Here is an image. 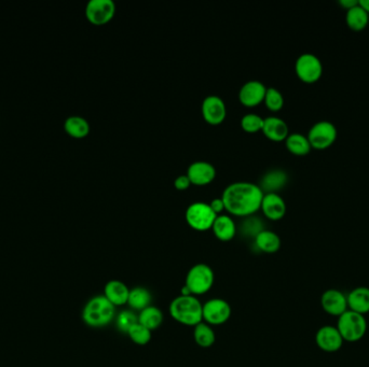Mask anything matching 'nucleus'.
Segmentation results:
<instances>
[{
	"mask_svg": "<svg viewBox=\"0 0 369 367\" xmlns=\"http://www.w3.org/2000/svg\"><path fill=\"white\" fill-rule=\"evenodd\" d=\"M187 176L191 185L204 187L213 182L216 177V169L213 164L204 162V160H198L189 165Z\"/></svg>",
	"mask_w": 369,
	"mask_h": 367,
	"instance_id": "nucleus-15",
	"label": "nucleus"
},
{
	"mask_svg": "<svg viewBox=\"0 0 369 367\" xmlns=\"http://www.w3.org/2000/svg\"><path fill=\"white\" fill-rule=\"evenodd\" d=\"M346 22H347L348 28L353 32H362L368 25L369 14L359 3L347 11Z\"/></svg>",
	"mask_w": 369,
	"mask_h": 367,
	"instance_id": "nucleus-24",
	"label": "nucleus"
},
{
	"mask_svg": "<svg viewBox=\"0 0 369 367\" xmlns=\"http://www.w3.org/2000/svg\"><path fill=\"white\" fill-rule=\"evenodd\" d=\"M202 315L208 326H221L230 319L231 307L223 298H212L203 304Z\"/></svg>",
	"mask_w": 369,
	"mask_h": 367,
	"instance_id": "nucleus-10",
	"label": "nucleus"
},
{
	"mask_svg": "<svg viewBox=\"0 0 369 367\" xmlns=\"http://www.w3.org/2000/svg\"><path fill=\"white\" fill-rule=\"evenodd\" d=\"M214 235L221 242H230L237 234V225L232 218L229 216H217L213 227H212Z\"/></svg>",
	"mask_w": 369,
	"mask_h": 367,
	"instance_id": "nucleus-20",
	"label": "nucleus"
},
{
	"mask_svg": "<svg viewBox=\"0 0 369 367\" xmlns=\"http://www.w3.org/2000/svg\"><path fill=\"white\" fill-rule=\"evenodd\" d=\"M285 146L292 154L297 156H306L311 151V145L308 140L307 136L303 134H290L285 139Z\"/></svg>",
	"mask_w": 369,
	"mask_h": 367,
	"instance_id": "nucleus-25",
	"label": "nucleus"
},
{
	"mask_svg": "<svg viewBox=\"0 0 369 367\" xmlns=\"http://www.w3.org/2000/svg\"><path fill=\"white\" fill-rule=\"evenodd\" d=\"M133 343L139 346H145L152 340V331L141 326L139 323L134 324L127 333Z\"/></svg>",
	"mask_w": 369,
	"mask_h": 367,
	"instance_id": "nucleus-29",
	"label": "nucleus"
},
{
	"mask_svg": "<svg viewBox=\"0 0 369 367\" xmlns=\"http://www.w3.org/2000/svg\"><path fill=\"white\" fill-rule=\"evenodd\" d=\"M267 87L263 82L250 80L241 87L239 92V101L243 106L253 108L263 103L265 99Z\"/></svg>",
	"mask_w": 369,
	"mask_h": 367,
	"instance_id": "nucleus-14",
	"label": "nucleus"
},
{
	"mask_svg": "<svg viewBox=\"0 0 369 367\" xmlns=\"http://www.w3.org/2000/svg\"><path fill=\"white\" fill-rule=\"evenodd\" d=\"M116 3L112 0H90L86 7V18L91 24L102 26L114 19Z\"/></svg>",
	"mask_w": 369,
	"mask_h": 367,
	"instance_id": "nucleus-9",
	"label": "nucleus"
},
{
	"mask_svg": "<svg viewBox=\"0 0 369 367\" xmlns=\"http://www.w3.org/2000/svg\"><path fill=\"white\" fill-rule=\"evenodd\" d=\"M212 210L215 212L216 215H219L225 209V202H223V198H214L211 202H210Z\"/></svg>",
	"mask_w": 369,
	"mask_h": 367,
	"instance_id": "nucleus-35",
	"label": "nucleus"
},
{
	"mask_svg": "<svg viewBox=\"0 0 369 367\" xmlns=\"http://www.w3.org/2000/svg\"><path fill=\"white\" fill-rule=\"evenodd\" d=\"M359 3L369 14V0H359Z\"/></svg>",
	"mask_w": 369,
	"mask_h": 367,
	"instance_id": "nucleus-37",
	"label": "nucleus"
},
{
	"mask_svg": "<svg viewBox=\"0 0 369 367\" xmlns=\"http://www.w3.org/2000/svg\"><path fill=\"white\" fill-rule=\"evenodd\" d=\"M152 301V293L143 286H137V288L130 290L129 298H128V305L134 311H141L150 306Z\"/></svg>",
	"mask_w": 369,
	"mask_h": 367,
	"instance_id": "nucleus-27",
	"label": "nucleus"
},
{
	"mask_svg": "<svg viewBox=\"0 0 369 367\" xmlns=\"http://www.w3.org/2000/svg\"><path fill=\"white\" fill-rule=\"evenodd\" d=\"M116 318V307L105 297H92L82 311V320L91 328H104Z\"/></svg>",
	"mask_w": 369,
	"mask_h": 367,
	"instance_id": "nucleus-3",
	"label": "nucleus"
},
{
	"mask_svg": "<svg viewBox=\"0 0 369 367\" xmlns=\"http://www.w3.org/2000/svg\"><path fill=\"white\" fill-rule=\"evenodd\" d=\"M194 338L197 345L202 348H210L214 345L216 340L215 333L208 323L201 322L195 326Z\"/></svg>",
	"mask_w": 369,
	"mask_h": 367,
	"instance_id": "nucleus-28",
	"label": "nucleus"
},
{
	"mask_svg": "<svg viewBox=\"0 0 369 367\" xmlns=\"http://www.w3.org/2000/svg\"><path fill=\"white\" fill-rule=\"evenodd\" d=\"M215 275L213 269L204 263L196 264L189 269L185 286L190 290L192 295H203L213 286Z\"/></svg>",
	"mask_w": 369,
	"mask_h": 367,
	"instance_id": "nucleus-5",
	"label": "nucleus"
},
{
	"mask_svg": "<svg viewBox=\"0 0 369 367\" xmlns=\"http://www.w3.org/2000/svg\"><path fill=\"white\" fill-rule=\"evenodd\" d=\"M263 231V223L258 218L248 217V219L243 222L242 233L248 236H253L255 238Z\"/></svg>",
	"mask_w": 369,
	"mask_h": 367,
	"instance_id": "nucleus-33",
	"label": "nucleus"
},
{
	"mask_svg": "<svg viewBox=\"0 0 369 367\" xmlns=\"http://www.w3.org/2000/svg\"><path fill=\"white\" fill-rule=\"evenodd\" d=\"M337 127L330 121H320L315 123L308 133L311 148L315 150H326L337 140Z\"/></svg>",
	"mask_w": 369,
	"mask_h": 367,
	"instance_id": "nucleus-7",
	"label": "nucleus"
},
{
	"mask_svg": "<svg viewBox=\"0 0 369 367\" xmlns=\"http://www.w3.org/2000/svg\"><path fill=\"white\" fill-rule=\"evenodd\" d=\"M187 224L198 232H206L211 229L217 215L212 210L210 204L196 202L189 205L185 213Z\"/></svg>",
	"mask_w": 369,
	"mask_h": 367,
	"instance_id": "nucleus-6",
	"label": "nucleus"
},
{
	"mask_svg": "<svg viewBox=\"0 0 369 367\" xmlns=\"http://www.w3.org/2000/svg\"><path fill=\"white\" fill-rule=\"evenodd\" d=\"M336 328L341 334L345 343H357L362 340L367 332V320L365 315L348 309L337 318Z\"/></svg>",
	"mask_w": 369,
	"mask_h": 367,
	"instance_id": "nucleus-4",
	"label": "nucleus"
},
{
	"mask_svg": "<svg viewBox=\"0 0 369 367\" xmlns=\"http://www.w3.org/2000/svg\"><path fill=\"white\" fill-rule=\"evenodd\" d=\"M163 322V313L156 306H148L139 315V323L149 331L157 330Z\"/></svg>",
	"mask_w": 369,
	"mask_h": 367,
	"instance_id": "nucleus-26",
	"label": "nucleus"
},
{
	"mask_svg": "<svg viewBox=\"0 0 369 367\" xmlns=\"http://www.w3.org/2000/svg\"><path fill=\"white\" fill-rule=\"evenodd\" d=\"M64 129L72 138H86L90 133V124L82 116H72L65 120Z\"/></svg>",
	"mask_w": 369,
	"mask_h": 367,
	"instance_id": "nucleus-23",
	"label": "nucleus"
},
{
	"mask_svg": "<svg viewBox=\"0 0 369 367\" xmlns=\"http://www.w3.org/2000/svg\"><path fill=\"white\" fill-rule=\"evenodd\" d=\"M263 120L261 116L255 114H248L241 118V127L246 133L255 134L263 131Z\"/></svg>",
	"mask_w": 369,
	"mask_h": 367,
	"instance_id": "nucleus-31",
	"label": "nucleus"
},
{
	"mask_svg": "<svg viewBox=\"0 0 369 367\" xmlns=\"http://www.w3.org/2000/svg\"><path fill=\"white\" fill-rule=\"evenodd\" d=\"M288 181V174L282 169H272L268 171L261 178V187L263 192L265 193H278Z\"/></svg>",
	"mask_w": 369,
	"mask_h": 367,
	"instance_id": "nucleus-21",
	"label": "nucleus"
},
{
	"mask_svg": "<svg viewBox=\"0 0 369 367\" xmlns=\"http://www.w3.org/2000/svg\"><path fill=\"white\" fill-rule=\"evenodd\" d=\"M348 308L359 315L369 313V288L357 286L347 295Z\"/></svg>",
	"mask_w": 369,
	"mask_h": 367,
	"instance_id": "nucleus-18",
	"label": "nucleus"
},
{
	"mask_svg": "<svg viewBox=\"0 0 369 367\" xmlns=\"http://www.w3.org/2000/svg\"><path fill=\"white\" fill-rule=\"evenodd\" d=\"M202 116L210 125H219L225 121L227 108L223 99L217 95H210L202 103Z\"/></svg>",
	"mask_w": 369,
	"mask_h": 367,
	"instance_id": "nucleus-13",
	"label": "nucleus"
},
{
	"mask_svg": "<svg viewBox=\"0 0 369 367\" xmlns=\"http://www.w3.org/2000/svg\"><path fill=\"white\" fill-rule=\"evenodd\" d=\"M295 72L298 79L303 83H315L323 74L322 62L317 55L303 53L296 61Z\"/></svg>",
	"mask_w": 369,
	"mask_h": 367,
	"instance_id": "nucleus-8",
	"label": "nucleus"
},
{
	"mask_svg": "<svg viewBox=\"0 0 369 367\" xmlns=\"http://www.w3.org/2000/svg\"><path fill=\"white\" fill-rule=\"evenodd\" d=\"M190 185L191 182L187 175L179 176V177L176 178L175 180H174V187H175L176 190L186 191L187 189H189Z\"/></svg>",
	"mask_w": 369,
	"mask_h": 367,
	"instance_id": "nucleus-34",
	"label": "nucleus"
},
{
	"mask_svg": "<svg viewBox=\"0 0 369 367\" xmlns=\"http://www.w3.org/2000/svg\"><path fill=\"white\" fill-rule=\"evenodd\" d=\"M321 306L327 315L340 317L348 311L347 295L338 289H327L321 296Z\"/></svg>",
	"mask_w": 369,
	"mask_h": 367,
	"instance_id": "nucleus-12",
	"label": "nucleus"
},
{
	"mask_svg": "<svg viewBox=\"0 0 369 367\" xmlns=\"http://www.w3.org/2000/svg\"><path fill=\"white\" fill-rule=\"evenodd\" d=\"M263 216L271 221H279L286 213V204L278 193H266L261 202Z\"/></svg>",
	"mask_w": 369,
	"mask_h": 367,
	"instance_id": "nucleus-16",
	"label": "nucleus"
},
{
	"mask_svg": "<svg viewBox=\"0 0 369 367\" xmlns=\"http://www.w3.org/2000/svg\"><path fill=\"white\" fill-rule=\"evenodd\" d=\"M265 193L261 187L248 181H238L223 190L221 198L225 209L237 217H250L261 209Z\"/></svg>",
	"mask_w": 369,
	"mask_h": 367,
	"instance_id": "nucleus-1",
	"label": "nucleus"
},
{
	"mask_svg": "<svg viewBox=\"0 0 369 367\" xmlns=\"http://www.w3.org/2000/svg\"><path fill=\"white\" fill-rule=\"evenodd\" d=\"M339 5L341 6L342 9L348 11L359 5V0H340Z\"/></svg>",
	"mask_w": 369,
	"mask_h": 367,
	"instance_id": "nucleus-36",
	"label": "nucleus"
},
{
	"mask_svg": "<svg viewBox=\"0 0 369 367\" xmlns=\"http://www.w3.org/2000/svg\"><path fill=\"white\" fill-rule=\"evenodd\" d=\"M129 294L130 289L124 282L120 280H110L105 286L103 295L116 307L126 305L128 303Z\"/></svg>",
	"mask_w": 369,
	"mask_h": 367,
	"instance_id": "nucleus-19",
	"label": "nucleus"
},
{
	"mask_svg": "<svg viewBox=\"0 0 369 367\" xmlns=\"http://www.w3.org/2000/svg\"><path fill=\"white\" fill-rule=\"evenodd\" d=\"M137 323H139V315H135L131 311H121L116 317L117 328H119L121 332L128 333V331Z\"/></svg>",
	"mask_w": 369,
	"mask_h": 367,
	"instance_id": "nucleus-32",
	"label": "nucleus"
},
{
	"mask_svg": "<svg viewBox=\"0 0 369 367\" xmlns=\"http://www.w3.org/2000/svg\"><path fill=\"white\" fill-rule=\"evenodd\" d=\"M281 238L277 233L272 231L263 229V232L259 233L255 237V246L258 250L265 253L272 254L278 252L281 248Z\"/></svg>",
	"mask_w": 369,
	"mask_h": 367,
	"instance_id": "nucleus-22",
	"label": "nucleus"
},
{
	"mask_svg": "<svg viewBox=\"0 0 369 367\" xmlns=\"http://www.w3.org/2000/svg\"><path fill=\"white\" fill-rule=\"evenodd\" d=\"M203 305L195 295H179L170 305V315L183 326H196L203 321Z\"/></svg>",
	"mask_w": 369,
	"mask_h": 367,
	"instance_id": "nucleus-2",
	"label": "nucleus"
},
{
	"mask_svg": "<svg viewBox=\"0 0 369 367\" xmlns=\"http://www.w3.org/2000/svg\"><path fill=\"white\" fill-rule=\"evenodd\" d=\"M263 133L269 140L275 143L285 141L290 135L288 124L278 116H268L263 120Z\"/></svg>",
	"mask_w": 369,
	"mask_h": 367,
	"instance_id": "nucleus-17",
	"label": "nucleus"
},
{
	"mask_svg": "<svg viewBox=\"0 0 369 367\" xmlns=\"http://www.w3.org/2000/svg\"><path fill=\"white\" fill-rule=\"evenodd\" d=\"M315 344L324 353H335L341 349L345 340L336 326H323L315 334Z\"/></svg>",
	"mask_w": 369,
	"mask_h": 367,
	"instance_id": "nucleus-11",
	"label": "nucleus"
},
{
	"mask_svg": "<svg viewBox=\"0 0 369 367\" xmlns=\"http://www.w3.org/2000/svg\"><path fill=\"white\" fill-rule=\"evenodd\" d=\"M263 103L269 110L277 112L284 106V97H283L282 93L275 87H267Z\"/></svg>",
	"mask_w": 369,
	"mask_h": 367,
	"instance_id": "nucleus-30",
	"label": "nucleus"
}]
</instances>
